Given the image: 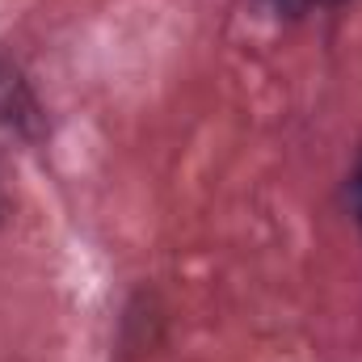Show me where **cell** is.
<instances>
[{
    "mask_svg": "<svg viewBox=\"0 0 362 362\" xmlns=\"http://www.w3.org/2000/svg\"><path fill=\"white\" fill-rule=\"evenodd\" d=\"M8 219V181H4V173H0V223Z\"/></svg>",
    "mask_w": 362,
    "mask_h": 362,
    "instance_id": "277c9868",
    "label": "cell"
},
{
    "mask_svg": "<svg viewBox=\"0 0 362 362\" xmlns=\"http://www.w3.org/2000/svg\"><path fill=\"white\" fill-rule=\"evenodd\" d=\"M325 0H270V8L278 13H286V17H303V13H312V8H320Z\"/></svg>",
    "mask_w": 362,
    "mask_h": 362,
    "instance_id": "7a4b0ae2",
    "label": "cell"
},
{
    "mask_svg": "<svg viewBox=\"0 0 362 362\" xmlns=\"http://www.w3.org/2000/svg\"><path fill=\"white\" fill-rule=\"evenodd\" d=\"M0 127H8L13 135H25V139L42 135V105L13 64H0Z\"/></svg>",
    "mask_w": 362,
    "mask_h": 362,
    "instance_id": "6da1fadb",
    "label": "cell"
},
{
    "mask_svg": "<svg viewBox=\"0 0 362 362\" xmlns=\"http://www.w3.org/2000/svg\"><path fill=\"white\" fill-rule=\"evenodd\" d=\"M354 215L362 223V160H358V173H354Z\"/></svg>",
    "mask_w": 362,
    "mask_h": 362,
    "instance_id": "3957f363",
    "label": "cell"
}]
</instances>
